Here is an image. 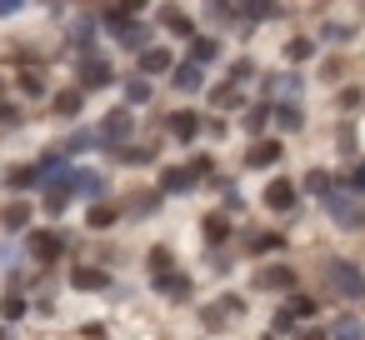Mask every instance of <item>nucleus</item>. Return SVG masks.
<instances>
[{"mask_svg":"<svg viewBox=\"0 0 365 340\" xmlns=\"http://www.w3.org/2000/svg\"><path fill=\"white\" fill-rule=\"evenodd\" d=\"M16 11H26V0H0V16H16Z\"/></svg>","mask_w":365,"mask_h":340,"instance_id":"obj_18","label":"nucleus"},{"mask_svg":"<svg viewBox=\"0 0 365 340\" xmlns=\"http://www.w3.org/2000/svg\"><path fill=\"white\" fill-rule=\"evenodd\" d=\"M235 11L245 21H265V16H275V0H235Z\"/></svg>","mask_w":365,"mask_h":340,"instance_id":"obj_1","label":"nucleus"},{"mask_svg":"<svg viewBox=\"0 0 365 340\" xmlns=\"http://www.w3.org/2000/svg\"><path fill=\"white\" fill-rule=\"evenodd\" d=\"M310 51H315V41H290V46H285V56H290V61H305Z\"/></svg>","mask_w":365,"mask_h":340,"instance_id":"obj_9","label":"nucleus"},{"mask_svg":"<svg viewBox=\"0 0 365 340\" xmlns=\"http://www.w3.org/2000/svg\"><path fill=\"white\" fill-rule=\"evenodd\" d=\"M170 125H175V135H195V115H190V110H180Z\"/></svg>","mask_w":365,"mask_h":340,"instance_id":"obj_11","label":"nucleus"},{"mask_svg":"<svg viewBox=\"0 0 365 340\" xmlns=\"http://www.w3.org/2000/svg\"><path fill=\"white\" fill-rule=\"evenodd\" d=\"M265 200H270V205H280V210H285V205H290V185H280V180H275V185H270V190H265Z\"/></svg>","mask_w":365,"mask_h":340,"instance_id":"obj_8","label":"nucleus"},{"mask_svg":"<svg viewBox=\"0 0 365 340\" xmlns=\"http://www.w3.org/2000/svg\"><path fill=\"white\" fill-rule=\"evenodd\" d=\"M200 81H205V76H200V66H195V61H185V66L175 71V86H180V91H200Z\"/></svg>","mask_w":365,"mask_h":340,"instance_id":"obj_3","label":"nucleus"},{"mask_svg":"<svg viewBox=\"0 0 365 340\" xmlns=\"http://www.w3.org/2000/svg\"><path fill=\"white\" fill-rule=\"evenodd\" d=\"M280 125H285V130H295V125H300V110H295V105H285V110H280Z\"/></svg>","mask_w":365,"mask_h":340,"instance_id":"obj_16","label":"nucleus"},{"mask_svg":"<svg viewBox=\"0 0 365 340\" xmlns=\"http://www.w3.org/2000/svg\"><path fill=\"white\" fill-rule=\"evenodd\" d=\"M155 21H160L165 31H175V36H190V21H185L175 6H160V16H155Z\"/></svg>","mask_w":365,"mask_h":340,"instance_id":"obj_2","label":"nucleus"},{"mask_svg":"<svg viewBox=\"0 0 365 340\" xmlns=\"http://www.w3.org/2000/svg\"><path fill=\"white\" fill-rule=\"evenodd\" d=\"M91 31H96V26L81 16V21H76V31H71V36H76V46H91Z\"/></svg>","mask_w":365,"mask_h":340,"instance_id":"obj_13","label":"nucleus"},{"mask_svg":"<svg viewBox=\"0 0 365 340\" xmlns=\"http://www.w3.org/2000/svg\"><path fill=\"white\" fill-rule=\"evenodd\" d=\"M125 96H130V101H145V96H150V86H145V81H130V86H125Z\"/></svg>","mask_w":365,"mask_h":340,"instance_id":"obj_15","label":"nucleus"},{"mask_svg":"<svg viewBox=\"0 0 365 340\" xmlns=\"http://www.w3.org/2000/svg\"><path fill=\"white\" fill-rule=\"evenodd\" d=\"M215 51H220V46H215L210 36H200V41L190 46V61H195V66H205V61H215Z\"/></svg>","mask_w":365,"mask_h":340,"instance_id":"obj_6","label":"nucleus"},{"mask_svg":"<svg viewBox=\"0 0 365 340\" xmlns=\"http://www.w3.org/2000/svg\"><path fill=\"white\" fill-rule=\"evenodd\" d=\"M275 155H280V145H255V150H250V160H255V165H270Z\"/></svg>","mask_w":365,"mask_h":340,"instance_id":"obj_12","label":"nucleus"},{"mask_svg":"<svg viewBox=\"0 0 365 340\" xmlns=\"http://www.w3.org/2000/svg\"><path fill=\"white\" fill-rule=\"evenodd\" d=\"M140 71H150V76H155V71H170V51H160V46L145 51V56H140Z\"/></svg>","mask_w":365,"mask_h":340,"instance_id":"obj_4","label":"nucleus"},{"mask_svg":"<svg viewBox=\"0 0 365 340\" xmlns=\"http://www.w3.org/2000/svg\"><path fill=\"white\" fill-rule=\"evenodd\" d=\"M21 86H26L31 96H41V91H46V81H41V71H26V76H21Z\"/></svg>","mask_w":365,"mask_h":340,"instance_id":"obj_14","label":"nucleus"},{"mask_svg":"<svg viewBox=\"0 0 365 340\" xmlns=\"http://www.w3.org/2000/svg\"><path fill=\"white\" fill-rule=\"evenodd\" d=\"M125 130H130V115H125V110H110V120H106V135H110V140H120Z\"/></svg>","mask_w":365,"mask_h":340,"instance_id":"obj_7","label":"nucleus"},{"mask_svg":"<svg viewBox=\"0 0 365 340\" xmlns=\"http://www.w3.org/2000/svg\"><path fill=\"white\" fill-rule=\"evenodd\" d=\"M56 110H61V115H71V110H81V91H66V96L56 101Z\"/></svg>","mask_w":365,"mask_h":340,"instance_id":"obj_10","label":"nucleus"},{"mask_svg":"<svg viewBox=\"0 0 365 340\" xmlns=\"http://www.w3.org/2000/svg\"><path fill=\"white\" fill-rule=\"evenodd\" d=\"M81 81H86V86H106V81H110L106 61H96V56H91V61H86V71H81Z\"/></svg>","mask_w":365,"mask_h":340,"instance_id":"obj_5","label":"nucleus"},{"mask_svg":"<svg viewBox=\"0 0 365 340\" xmlns=\"http://www.w3.org/2000/svg\"><path fill=\"white\" fill-rule=\"evenodd\" d=\"M270 91H280V96H290V91H295V76H280V81H270Z\"/></svg>","mask_w":365,"mask_h":340,"instance_id":"obj_17","label":"nucleus"}]
</instances>
